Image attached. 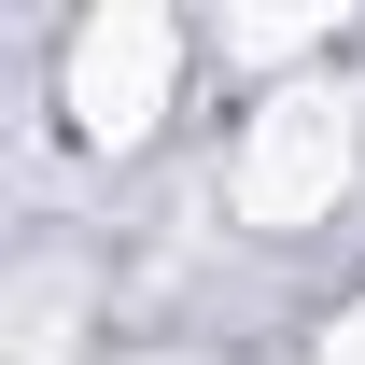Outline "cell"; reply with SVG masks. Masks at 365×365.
<instances>
[{
    "instance_id": "obj_1",
    "label": "cell",
    "mask_w": 365,
    "mask_h": 365,
    "mask_svg": "<svg viewBox=\"0 0 365 365\" xmlns=\"http://www.w3.org/2000/svg\"><path fill=\"white\" fill-rule=\"evenodd\" d=\"M239 239H323L365 197V85L351 71H295V85H253L225 127V169H211Z\"/></svg>"
},
{
    "instance_id": "obj_4",
    "label": "cell",
    "mask_w": 365,
    "mask_h": 365,
    "mask_svg": "<svg viewBox=\"0 0 365 365\" xmlns=\"http://www.w3.org/2000/svg\"><path fill=\"white\" fill-rule=\"evenodd\" d=\"M113 365H197V351H113Z\"/></svg>"
},
{
    "instance_id": "obj_2",
    "label": "cell",
    "mask_w": 365,
    "mask_h": 365,
    "mask_svg": "<svg viewBox=\"0 0 365 365\" xmlns=\"http://www.w3.org/2000/svg\"><path fill=\"white\" fill-rule=\"evenodd\" d=\"M197 56H211V29H182L169 0H85L56 29V71H43L71 155H155L182 85H197Z\"/></svg>"
},
{
    "instance_id": "obj_3",
    "label": "cell",
    "mask_w": 365,
    "mask_h": 365,
    "mask_svg": "<svg viewBox=\"0 0 365 365\" xmlns=\"http://www.w3.org/2000/svg\"><path fill=\"white\" fill-rule=\"evenodd\" d=\"M323 365H365V295H337V323H323Z\"/></svg>"
}]
</instances>
